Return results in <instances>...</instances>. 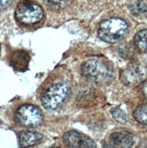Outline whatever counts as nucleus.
Listing matches in <instances>:
<instances>
[{"label":"nucleus","mask_w":147,"mask_h":148,"mask_svg":"<svg viewBox=\"0 0 147 148\" xmlns=\"http://www.w3.org/2000/svg\"><path fill=\"white\" fill-rule=\"evenodd\" d=\"M143 93L144 94V96L147 99V83L146 84V85H144V86L143 88Z\"/></svg>","instance_id":"nucleus-17"},{"label":"nucleus","mask_w":147,"mask_h":148,"mask_svg":"<svg viewBox=\"0 0 147 148\" xmlns=\"http://www.w3.org/2000/svg\"><path fill=\"white\" fill-rule=\"evenodd\" d=\"M69 85L64 81L55 83L49 86L42 96L41 101L44 108L49 110L58 108L66 99Z\"/></svg>","instance_id":"nucleus-3"},{"label":"nucleus","mask_w":147,"mask_h":148,"mask_svg":"<svg viewBox=\"0 0 147 148\" xmlns=\"http://www.w3.org/2000/svg\"><path fill=\"white\" fill-rule=\"evenodd\" d=\"M29 56L26 52L24 51H19L15 53L12 58V63L13 67L18 70L24 69L26 67L29 62Z\"/></svg>","instance_id":"nucleus-10"},{"label":"nucleus","mask_w":147,"mask_h":148,"mask_svg":"<svg viewBox=\"0 0 147 148\" xmlns=\"http://www.w3.org/2000/svg\"><path fill=\"white\" fill-rule=\"evenodd\" d=\"M15 14L19 23L24 25H32L42 20L43 10L38 4L25 1L18 5Z\"/></svg>","instance_id":"nucleus-4"},{"label":"nucleus","mask_w":147,"mask_h":148,"mask_svg":"<svg viewBox=\"0 0 147 148\" xmlns=\"http://www.w3.org/2000/svg\"><path fill=\"white\" fill-rule=\"evenodd\" d=\"M136 138L128 132L113 133L110 137V143L117 148H133L136 144Z\"/></svg>","instance_id":"nucleus-7"},{"label":"nucleus","mask_w":147,"mask_h":148,"mask_svg":"<svg viewBox=\"0 0 147 148\" xmlns=\"http://www.w3.org/2000/svg\"><path fill=\"white\" fill-rule=\"evenodd\" d=\"M15 121L19 125L28 127H33L40 125L43 121L41 110L31 104L20 106L15 112Z\"/></svg>","instance_id":"nucleus-5"},{"label":"nucleus","mask_w":147,"mask_h":148,"mask_svg":"<svg viewBox=\"0 0 147 148\" xmlns=\"http://www.w3.org/2000/svg\"><path fill=\"white\" fill-rule=\"evenodd\" d=\"M10 0H1V7L5 6Z\"/></svg>","instance_id":"nucleus-16"},{"label":"nucleus","mask_w":147,"mask_h":148,"mask_svg":"<svg viewBox=\"0 0 147 148\" xmlns=\"http://www.w3.org/2000/svg\"><path fill=\"white\" fill-rule=\"evenodd\" d=\"M130 11L136 16H146L147 14V5L142 1L136 2L131 6Z\"/></svg>","instance_id":"nucleus-13"},{"label":"nucleus","mask_w":147,"mask_h":148,"mask_svg":"<svg viewBox=\"0 0 147 148\" xmlns=\"http://www.w3.org/2000/svg\"><path fill=\"white\" fill-rule=\"evenodd\" d=\"M82 73L87 79L99 84L110 82L114 75L112 68L106 63L98 60H90L82 66Z\"/></svg>","instance_id":"nucleus-2"},{"label":"nucleus","mask_w":147,"mask_h":148,"mask_svg":"<svg viewBox=\"0 0 147 148\" xmlns=\"http://www.w3.org/2000/svg\"><path fill=\"white\" fill-rule=\"evenodd\" d=\"M55 148V147H53V148Z\"/></svg>","instance_id":"nucleus-18"},{"label":"nucleus","mask_w":147,"mask_h":148,"mask_svg":"<svg viewBox=\"0 0 147 148\" xmlns=\"http://www.w3.org/2000/svg\"><path fill=\"white\" fill-rule=\"evenodd\" d=\"M128 26L120 18H111L102 21L99 26L98 37L104 42L115 43L126 35Z\"/></svg>","instance_id":"nucleus-1"},{"label":"nucleus","mask_w":147,"mask_h":148,"mask_svg":"<svg viewBox=\"0 0 147 148\" xmlns=\"http://www.w3.org/2000/svg\"><path fill=\"white\" fill-rule=\"evenodd\" d=\"M135 44L140 49L147 50V29L139 31L135 36Z\"/></svg>","instance_id":"nucleus-12"},{"label":"nucleus","mask_w":147,"mask_h":148,"mask_svg":"<svg viewBox=\"0 0 147 148\" xmlns=\"http://www.w3.org/2000/svg\"><path fill=\"white\" fill-rule=\"evenodd\" d=\"M43 138L42 134L29 130L20 132L18 134L19 144L20 148H28L40 143Z\"/></svg>","instance_id":"nucleus-9"},{"label":"nucleus","mask_w":147,"mask_h":148,"mask_svg":"<svg viewBox=\"0 0 147 148\" xmlns=\"http://www.w3.org/2000/svg\"><path fill=\"white\" fill-rule=\"evenodd\" d=\"M112 114L114 120L120 123H126L128 121V116L125 111L120 108H114L112 112Z\"/></svg>","instance_id":"nucleus-14"},{"label":"nucleus","mask_w":147,"mask_h":148,"mask_svg":"<svg viewBox=\"0 0 147 148\" xmlns=\"http://www.w3.org/2000/svg\"><path fill=\"white\" fill-rule=\"evenodd\" d=\"M133 117L139 123L147 125V103L136 108L133 112Z\"/></svg>","instance_id":"nucleus-11"},{"label":"nucleus","mask_w":147,"mask_h":148,"mask_svg":"<svg viewBox=\"0 0 147 148\" xmlns=\"http://www.w3.org/2000/svg\"><path fill=\"white\" fill-rule=\"evenodd\" d=\"M63 143L70 148H97L94 141L88 136L71 130L65 133L63 136Z\"/></svg>","instance_id":"nucleus-6"},{"label":"nucleus","mask_w":147,"mask_h":148,"mask_svg":"<svg viewBox=\"0 0 147 148\" xmlns=\"http://www.w3.org/2000/svg\"><path fill=\"white\" fill-rule=\"evenodd\" d=\"M147 71L145 66L141 64H135L128 68L125 73V80L130 84H135L142 81L146 77Z\"/></svg>","instance_id":"nucleus-8"},{"label":"nucleus","mask_w":147,"mask_h":148,"mask_svg":"<svg viewBox=\"0 0 147 148\" xmlns=\"http://www.w3.org/2000/svg\"><path fill=\"white\" fill-rule=\"evenodd\" d=\"M103 148H117L116 147H114L113 145H112V144L109 143H106L105 144L103 145Z\"/></svg>","instance_id":"nucleus-15"}]
</instances>
